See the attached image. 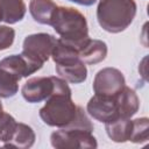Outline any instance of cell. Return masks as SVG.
I'll return each instance as SVG.
<instances>
[{"label": "cell", "instance_id": "cell-1", "mask_svg": "<svg viewBox=\"0 0 149 149\" xmlns=\"http://www.w3.org/2000/svg\"><path fill=\"white\" fill-rule=\"evenodd\" d=\"M77 112L78 106L72 100V91L68 81L58 77L56 90L40 109V118L50 127L65 128L74 120Z\"/></svg>", "mask_w": 149, "mask_h": 149}, {"label": "cell", "instance_id": "cell-2", "mask_svg": "<svg viewBox=\"0 0 149 149\" xmlns=\"http://www.w3.org/2000/svg\"><path fill=\"white\" fill-rule=\"evenodd\" d=\"M50 26L59 35V40L70 44L77 51L90 40L86 17L73 7L57 6Z\"/></svg>", "mask_w": 149, "mask_h": 149}, {"label": "cell", "instance_id": "cell-3", "mask_svg": "<svg viewBox=\"0 0 149 149\" xmlns=\"http://www.w3.org/2000/svg\"><path fill=\"white\" fill-rule=\"evenodd\" d=\"M136 9L135 0H99L97 20L105 31L118 34L132 24Z\"/></svg>", "mask_w": 149, "mask_h": 149}, {"label": "cell", "instance_id": "cell-4", "mask_svg": "<svg viewBox=\"0 0 149 149\" xmlns=\"http://www.w3.org/2000/svg\"><path fill=\"white\" fill-rule=\"evenodd\" d=\"M51 58L58 77L71 84H80L87 78L86 64L80 59L78 51L70 44L57 38Z\"/></svg>", "mask_w": 149, "mask_h": 149}, {"label": "cell", "instance_id": "cell-5", "mask_svg": "<svg viewBox=\"0 0 149 149\" xmlns=\"http://www.w3.org/2000/svg\"><path fill=\"white\" fill-rule=\"evenodd\" d=\"M51 146L56 149H95L97 139L92 132L77 128H59L50 135Z\"/></svg>", "mask_w": 149, "mask_h": 149}, {"label": "cell", "instance_id": "cell-6", "mask_svg": "<svg viewBox=\"0 0 149 149\" xmlns=\"http://www.w3.org/2000/svg\"><path fill=\"white\" fill-rule=\"evenodd\" d=\"M57 38L48 33L28 35L22 43V54L31 61L43 65L52 54Z\"/></svg>", "mask_w": 149, "mask_h": 149}, {"label": "cell", "instance_id": "cell-7", "mask_svg": "<svg viewBox=\"0 0 149 149\" xmlns=\"http://www.w3.org/2000/svg\"><path fill=\"white\" fill-rule=\"evenodd\" d=\"M56 76L51 77H33L28 79L21 87V94L23 99L30 104L41 102L47 100L56 90L57 86Z\"/></svg>", "mask_w": 149, "mask_h": 149}, {"label": "cell", "instance_id": "cell-8", "mask_svg": "<svg viewBox=\"0 0 149 149\" xmlns=\"http://www.w3.org/2000/svg\"><path fill=\"white\" fill-rule=\"evenodd\" d=\"M126 85L123 73L115 68H104L99 70L93 79V91L100 95H115Z\"/></svg>", "mask_w": 149, "mask_h": 149}, {"label": "cell", "instance_id": "cell-9", "mask_svg": "<svg viewBox=\"0 0 149 149\" xmlns=\"http://www.w3.org/2000/svg\"><path fill=\"white\" fill-rule=\"evenodd\" d=\"M86 112L94 120L104 123L119 118L114 95L108 97V95L94 94L86 105Z\"/></svg>", "mask_w": 149, "mask_h": 149}, {"label": "cell", "instance_id": "cell-10", "mask_svg": "<svg viewBox=\"0 0 149 149\" xmlns=\"http://www.w3.org/2000/svg\"><path fill=\"white\" fill-rule=\"evenodd\" d=\"M42 66L43 65L31 61L22 52L19 55L7 56L0 61V69L9 72L19 80L37 72Z\"/></svg>", "mask_w": 149, "mask_h": 149}, {"label": "cell", "instance_id": "cell-11", "mask_svg": "<svg viewBox=\"0 0 149 149\" xmlns=\"http://www.w3.org/2000/svg\"><path fill=\"white\" fill-rule=\"evenodd\" d=\"M114 99L118 108V114L121 118H132L137 113L140 108V99L136 92L129 86L125 85L114 95Z\"/></svg>", "mask_w": 149, "mask_h": 149}, {"label": "cell", "instance_id": "cell-12", "mask_svg": "<svg viewBox=\"0 0 149 149\" xmlns=\"http://www.w3.org/2000/svg\"><path fill=\"white\" fill-rule=\"evenodd\" d=\"M107 44L101 40H90L78 51L80 59L88 65H94L102 62L107 56Z\"/></svg>", "mask_w": 149, "mask_h": 149}, {"label": "cell", "instance_id": "cell-13", "mask_svg": "<svg viewBox=\"0 0 149 149\" xmlns=\"http://www.w3.org/2000/svg\"><path fill=\"white\" fill-rule=\"evenodd\" d=\"M105 129L108 137L116 143H123L129 141L132 133V120L130 118H116L105 123Z\"/></svg>", "mask_w": 149, "mask_h": 149}, {"label": "cell", "instance_id": "cell-14", "mask_svg": "<svg viewBox=\"0 0 149 149\" xmlns=\"http://www.w3.org/2000/svg\"><path fill=\"white\" fill-rule=\"evenodd\" d=\"M36 135L33 128L26 123L17 122L16 128L10 137V140L6 143H3V147H12V148H20V149H27L33 147L35 143Z\"/></svg>", "mask_w": 149, "mask_h": 149}, {"label": "cell", "instance_id": "cell-15", "mask_svg": "<svg viewBox=\"0 0 149 149\" xmlns=\"http://www.w3.org/2000/svg\"><path fill=\"white\" fill-rule=\"evenodd\" d=\"M57 5L54 0H30L29 2V13L33 16L34 21L41 24H51V19L54 15Z\"/></svg>", "mask_w": 149, "mask_h": 149}, {"label": "cell", "instance_id": "cell-16", "mask_svg": "<svg viewBox=\"0 0 149 149\" xmlns=\"http://www.w3.org/2000/svg\"><path fill=\"white\" fill-rule=\"evenodd\" d=\"M2 21L8 24H14L23 20L27 7L23 0H0Z\"/></svg>", "mask_w": 149, "mask_h": 149}, {"label": "cell", "instance_id": "cell-17", "mask_svg": "<svg viewBox=\"0 0 149 149\" xmlns=\"http://www.w3.org/2000/svg\"><path fill=\"white\" fill-rule=\"evenodd\" d=\"M149 139V119L139 118L132 120V133L129 141L133 143H144Z\"/></svg>", "mask_w": 149, "mask_h": 149}, {"label": "cell", "instance_id": "cell-18", "mask_svg": "<svg viewBox=\"0 0 149 149\" xmlns=\"http://www.w3.org/2000/svg\"><path fill=\"white\" fill-rule=\"evenodd\" d=\"M19 79L0 69V98H12L19 91Z\"/></svg>", "mask_w": 149, "mask_h": 149}, {"label": "cell", "instance_id": "cell-19", "mask_svg": "<svg viewBox=\"0 0 149 149\" xmlns=\"http://www.w3.org/2000/svg\"><path fill=\"white\" fill-rule=\"evenodd\" d=\"M17 121L6 112H0V141L6 143L10 140L15 128H16Z\"/></svg>", "mask_w": 149, "mask_h": 149}, {"label": "cell", "instance_id": "cell-20", "mask_svg": "<svg viewBox=\"0 0 149 149\" xmlns=\"http://www.w3.org/2000/svg\"><path fill=\"white\" fill-rule=\"evenodd\" d=\"M15 38V30L8 26H0V50L12 47Z\"/></svg>", "mask_w": 149, "mask_h": 149}, {"label": "cell", "instance_id": "cell-21", "mask_svg": "<svg viewBox=\"0 0 149 149\" xmlns=\"http://www.w3.org/2000/svg\"><path fill=\"white\" fill-rule=\"evenodd\" d=\"M68 1L74 2V3L80 5V6H92L93 3L97 2V0H68Z\"/></svg>", "mask_w": 149, "mask_h": 149}, {"label": "cell", "instance_id": "cell-22", "mask_svg": "<svg viewBox=\"0 0 149 149\" xmlns=\"http://www.w3.org/2000/svg\"><path fill=\"white\" fill-rule=\"evenodd\" d=\"M2 111H3V107H2V102L0 100V112H2Z\"/></svg>", "mask_w": 149, "mask_h": 149}, {"label": "cell", "instance_id": "cell-23", "mask_svg": "<svg viewBox=\"0 0 149 149\" xmlns=\"http://www.w3.org/2000/svg\"><path fill=\"white\" fill-rule=\"evenodd\" d=\"M2 21V13H1V7H0V22Z\"/></svg>", "mask_w": 149, "mask_h": 149}]
</instances>
